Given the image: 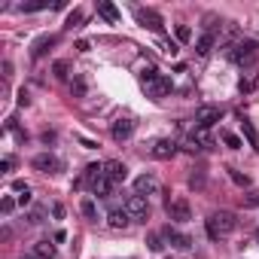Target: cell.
Returning a JSON list of instances; mask_svg holds the SVG:
<instances>
[{
	"label": "cell",
	"mask_w": 259,
	"mask_h": 259,
	"mask_svg": "<svg viewBox=\"0 0 259 259\" xmlns=\"http://www.w3.org/2000/svg\"><path fill=\"white\" fill-rule=\"evenodd\" d=\"M204 229H207V238H210V241L229 238V235L238 229V217H235L232 210H213V213L204 220Z\"/></svg>",
	"instance_id": "obj_1"
},
{
	"label": "cell",
	"mask_w": 259,
	"mask_h": 259,
	"mask_svg": "<svg viewBox=\"0 0 259 259\" xmlns=\"http://www.w3.org/2000/svg\"><path fill=\"white\" fill-rule=\"evenodd\" d=\"M223 55H226L229 61L241 64V67H250V64L259 58V43H256V40H235V43H229V46L223 49Z\"/></svg>",
	"instance_id": "obj_2"
},
{
	"label": "cell",
	"mask_w": 259,
	"mask_h": 259,
	"mask_svg": "<svg viewBox=\"0 0 259 259\" xmlns=\"http://www.w3.org/2000/svg\"><path fill=\"white\" fill-rule=\"evenodd\" d=\"M141 89L147 92V98L162 101V98H168V95L174 92V82H171V76L159 73V76H153V79H144V82H141Z\"/></svg>",
	"instance_id": "obj_3"
},
{
	"label": "cell",
	"mask_w": 259,
	"mask_h": 259,
	"mask_svg": "<svg viewBox=\"0 0 259 259\" xmlns=\"http://www.w3.org/2000/svg\"><path fill=\"white\" fill-rule=\"evenodd\" d=\"M122 207L128 210L132 223H147V220H150V204H147V198H144V195H128Z\"/></svg>",
	"instance_id": "obj_4"
},
{
	"label": "cell",
	"mask_w": 259,
	"mask_h": 259,
	"mask_svg": "<svg viewBox=\"0 0 259 259\" xmlns=\"http://www.w3.org/2000/svg\"><path fill=\"white\" fill-rule=\"evenodd\" d=\"M220 119H223V107L220 104H204V107L195 110V128H204V132L210 125H217Z\"/></svg>",
	"instance_id": "obj_5"
},
{
	"label": "cell",
	"mask_w": 259,
	"mask_h": 259,
	"mask_svg": "<svg viewBox=\"0 0 259 259\" xmlns=\"http://www.w3.org/2000/svg\"><path fill=\"white\" fill-rule=\"evenodd\" d=\"M165 210H168V217H171L174 223H189V220H192V207H189V198H183V195H177V198H168Z\"/></svg>",
	"instance_id": "obj_6"
},
{
	"label": "cell",
	"mask_w": 259,
	"mask_h": 259,
	"mask_svg": "<svg viewBox=\"0 0 259 259\" xmlns=\"http://www.w3.org/2000/svg\"><path fill=\"white\" fill-rule=\"evenodd\" d=\"M31 168L40 171V174H58V171L64 168V162H61L58 156H52V153H37V156L31 159Z\"/></svg>",
	"instance_id": "obj_7"
},
{
	"label": "cell",
	"mask_w": 259,
	"mask_h": 259,
	"mask_svg": "<svg viewBox=\"0 0 259 259\" xmlns=\"http://www.w3.org/2000/svg\"><path fill=\"white\" fill-rule=\"evenodd\" d=\"M159 192H162V183H159L156 174H141V177L135 180V195L150 198V195H159Z\"/></svg>",
	"instance_id": "obj_8"
},
{
	"label": "cell",
	"mask_w": 259,
	"mask_h": 259,
	"mask_svg": "<svg viewBox=\"0 0 259 259\" xmlns=\"http://www.w3.org/2000/svg\"><path fill=\"white\" fill-rule=\"evenodd\" d=\"M177 150H180V147H177V141H171V138H159V141L153 144V150H150V153H153V159L168 162V159H174V156H177Z\"/></svg>",
	"instance_id": "obj_9"
},
{
	"label": "cell",
	"mask_w": 259,
	"mask_h": 259,
	"mask_svg": "<svg viewBox=\"0 0 259 259\" xmlns=\"http://www.w3.org/2000/svg\"><path fill=\"white\" fill-rule=\"evenodd\" d=\"M135 135V119H128V116H122V119H116L113 122V128H110V138L116 141V144H122V141H128Z\"/></svg>",
	"instance_id": "obj_10"
},
{
	"label": "cell",
	"mask_w": 259,
	"mask_h": 259,
	"mask_svg": "<svg viewBox=\"0 0 259 259\" xmlns=\"http://www.w3.org/2000/svg\"><path fill=\"white\" fill-rule=\"evenodd\" d=\"M135 19H138V25L141 28H150V31H162V16L156 13V10H144V7H138L135 10Z\"/></svg>",
	"instance_id": "obj_11"
},
{
	"label": "cell",
	"mask_w": 259,
	"mask_h": 259,
	"mask_svg": "<svg viewBox=\"0 0 259 259\" xmlns=\"http://www.w3.org/2000/svg\"><path fill=\"white\" fill-rule=\"evenodd\" d=\"M104 177H107L110 183H125V177H128V168H125L122 162L110 159V162H104Z\"/></svg>",
	"instance_id": "obj_12"
},
{
	"label": "cell",
	"mask_w": 259,
	"mask_h": 259,
	"mask_svg": "<svg viewBox=\"0 0 259 259\" xmlns=\"http://www.w3.org/2000/svg\"><path fill=\"white\" fill-rule=\"evenodd\" d=\"M107 226L110 229H128V226H132V217H128L125 207H110L107 210Z\"/></svg>",
	"instance_id": "obj_13"
},
{
	"label": "cell",
	"mask_w": 259,
	"mask_h": 259,
	"mask_svg": "<svg viewBox=\"0 0 259 259\" xmlns=\"http://www.w3.org/2000/svg\"><path fill=\"white\" fill-rule=\"evenodd\" d=\"M162 235H165V241H168L171 247H177V250H189V247H192V238L183 235V232H177V229H171V226H168Z\"/></svg>",
	"instance_id": "obj_14"
},
{
	"label": "cell",
	"mask_w": 259,
	"mask_h": 259,
	"mask_svg": "<svg viewBox=\"0 0 259 259\" xmlns=\"http://www.w3.org/2000/svg\"><path fill=\"white\" fill-rule=\"evenodd\" d=\"M98 16L107 22V25H119L122 22V16H119V10L110 4V0H101V4H98Z\"/></svg>",
	"instance_id": "obj_15"
},
{
	"label": "cell",
	"mask_w": 259,
	"mask_h": 259,
	"mask_svg": "<svg viewBox=\"0 0 259 259\" xmlns=\"http://www.w3.org/2000/svg\"><path fill=\"white\" fill-rule=\"evenodd\" d=\"M213 43H217L213 31H204V34L195 40V52H198V58H207V55H210V49H213Z\"/></svg>",
	"instance_id": "obj_16"
},
{
	"label": "cell",
	"mask_w": 259,
	"mask_h": 259,
	"mask_svg": "<svg viewBox=\"0 0 259 259\" xmlns=\"http://www.w3.org/2000/svg\"><path fill=\"white\" fill-rule=\"evenodd\" d=\"M101 177H104V162H95V165H89V168H85V174H82V183L92 189V186H95Z\"/></svg>",
	"instance_id": "obj_17"
},
{
	"label": "cell",
	"mask_w": 259,
	"mask_h": 259,
	"mask_svg": "<svg viewBox=\"0 0 259 259\" xmlns=\"http://www.w3.org/2000/svg\"><path fill=\"white\" fill-rule=\"evenodd\" d=\"M34 256L37 259H55V241H46V238L37 241L34 244Z\"/></svg>",
	"instance_id": "obj_18"
},
{
	"label": "cell",
	"mask_w": 259,
	"mask_h": 259,
	"mask_svg": "<svg viewBox=\"0 0 259 259\" xmlns=\"http://www.w3.org/2000/svg\"><path fill=\"white\" fill-rule=\"evenodd\" d=\"M241 132H244V138H247V144H250L253 150H259V135H256V128H253V122H247V119H241Z\"/></svg>",
	"instance_id": "obj_19"
},
{
	"label": "cell",
	"mask_w": 259,
	"mask_h": 259,
	"mask_svg": "<svg viewBox=\"0 0 259 259\" xmlns=\"http://www.w3.org/2000/svg\"><path fill=\"white\" fill-rule=\"evenodd\" d=\"M79 210H82V217H85V220H98V204H95V198H92V195H85V198L79 201Z\"/></svg>",
	"instance_id": "obj_20"
},
{
	"label": "cell",
	"mask_w": 259,
	"mask_h": 259,
	"mask_svg": "<svg viewBox=\"0 0 259 259\" xmlns=\"http://www.w3.org/2000/svg\"><path fill=\"white\" fill-rule=\"evenodd\" d=\"M113 186H116V183H110L107 177H101V180L92 186V195H98V198H107V195L113 192Z\"/></svg>",
	"instance_id": "obj_21"
},
{
	"label": "cell",
	"mask_w": 259,
	"mask_h": 259,
	"mask_svg": "<svg viewBox=\"0 0 259 259\" xmlns=\"http://www.w3.org/2000/svg\"><path fill=\"white\" fill-rule=\"evenodd\" d=\"M52 43H55V37H40V40L34 43V49H31V58H43V52H46Z\"/></svg>",
	"instance_id": "obj_22"
},
{
	"label": "cell",
	"mask_w": 259,
	"mask_h": 259,
	"mask_svg": "<svg viewBox=\"0 0 259 259\" xmlns=\"http://www.w3.org/2000/svg\"><path fill=\"white\" fill-rule=\"evenodd\" d=\"M28 223H31V226H40V223H46V207H43V204H34V207L28 210Z\"/></svg>",
	"instance_id": "obj_23"
},
{
	"label": "cell",
	"mask_w": 259,
	"mask_h": 259,
	"mask_svg": "<svg viewBox=\"0 0 259 259\" xmlns=\"http://www.w3.org/2000/svg\"><path fill=\"white\" fill-rule=\"evenodd\" d=\"M256 89H259V70H256V76L238 82V92H241V95H250V92H256Z\"/></svg>",
	"instance_id": "obj_24"
},
{
	"label": "cell",
	"mask_w": 259,
	"mask_h": 259,
	"mask_svg": "<svg viewBox=\"0 0 259 259\" xmlns=\"http://www.w3.org/2000/svg\"><path fill=\"white\" fill-rule=\"evenodd\" d=\"M174 37H177V43H192V28L189 25H174Z\"/></svg>",
	"instance_id": "obj_25"
},
{
	"label": "cell",
	"mask_w": 259,
	"mask_h": 259,
	"mask_svg": "<svg viewBox=\"0 0 259 259\" xmlns=\"http://www.w3.org/2000/svg\"><path fill=\"white\" fill-rule=\"evenodd\" d=\"M52 73H55V79H67V76H70V64H67L64 58H58V61L52 64Z\"/></svg>",
	"instance_id": "obj_26"
},
{
	"label": "cell",
	"mask_w": 259,
	"mask_h": 259,
	"mask_svg": "<svg viewBox=\"0 0 259 259\" xmlns=\"http://www.w3.org/2000/svg\"><path fill=\"white\" fill-rule=\"evenodd\" d=\"M229 177H232V183H235V186H241V189H250V177H247V174H241L238 168H229Z\"/></svg>",
	"instance_id": "obj_27"
},
{
	"label": "cell",
	"mask_w": 259,
	"mask_h": 259,
	"mask_svg": "<svg viewBox=\"0 0 259 259\" xmlns=\"http://www.w3.org/2000/svg\"><path fill=\"white\" fill-rule=\"evenodd\" d=\"M162 241H165V235H162V232H153V235L147 238V247H150L153 253H162V250H165V244H162Z\"/></svg>",
	"instance_id": "obj_28"
},
{
	"label": "cell",
	"mask_w": 259,
	"mask_h": 259,
	"mask_svg": "<svg viewBox=\"0 0 259 259\" xmlns=\"http://www.w3.org/2000/svg\"><path fill=\"white\" fill-rule=\"evenodd\" d=\"M70 92H73L76 98H82V95L89 92V85H85V79H82V76H73V79H70Z\"/></svg>",
	"instance_id": "obj_29"
},
{
	"label": "cell",
	"mask_w": 259,
	"mask_h": 259,
	"mask_svg": "<svg viewBox=\"0 0 259 259\" xmlns=\"http://www.w3.org/2000/svg\"><path fill=\"white\" fill-rule=\"evenodd\" d=\"M79 25H82V10H73V13L67 16L64 28H67V31H73V28H79Z\"/></svg>",
	"instance_id": "obj_30"
},
{
	"label": "cell",
	"mask_w": 259,
	"mask_h": 259,
	"mask_svg": "<svg viewBox=\"0 0 259 259\" xmlns=\"http://www.w3.org/2000/svg\"><path fill=\"white\" fill-rule=\"evenodd\" d=\"M223 144L229 147V150H241L244 144H241V138L238 135H232V132H223Z\"/></svg>",
	"instance_id": "obj_31"
},
{
	"label": "cell",
	"mask_w": 259,
	"mask_h": 259,
	"mask_svg": "<svg viewBox=\"0 0 259 259\" xmlns=\"http://www.w3.org/2000/svg\"><path fill=\"white\" fill-rule=\"evenodd\" d=\"M244 207H250V210L259 207V189H250V192L244 195Z\"/></svg>",
	"instance_id": "obj_32"
},
{
	"label": "cell",
	"mask_w": 259,
	"mask_h": 259,
	"mask_svg": "<svg viewBox=\"0 0 259 259\" xmlns=\"http://www.w3.org/2000/svg\"><path fill=\"white\" fill-rule=\"evenodd\" d=\"M159 49H162L165 55H171V58L177 55V43H174V40H159Z\"/></svg>",
	"instance_id": "obj_33"
},
{
	"label": "cell",
	"mask_w": 259,
	"mask_h": 259,
	"mask_svg": "<svg viewBox=\"0 0 259 259\" xmlns=\"http://www.w3.org/2000/svg\"><path fill=\"white\" fill-rule=\"evenodd\" d=\"M16 204H19V201H13V198H10V195H7V198H4V201H0V210H4V213H7V217H10V213H13V210H16Z\"/></svg>",
	"instance_id": "obj_34"
},
{
	"label": "cell",
	"mask_w": 259,
	"mask_h": 259,
	"mask_svg": "<svg viewBox=\"0 0 259 259\" xmlns=\"http://www.w3.org/2000/svg\"><path fill=\"white\" fill-rule=\"evenodd\" d=\"M46 7H49V4H22L19 10H22V13H40V10H46Z\"/></svg>",
	"instance_id": "obj_35"
},
{
	"label": "cell",
	"mask_w": 259,
	"mask_h": 259,
	"mask_svg": "<svg viewBox=\"0 0 259 259\" xmlns=\"http://www.w3.org/2000/svg\"><path fill=\"white\" fill-rule=\"evenodd\" d=\"M52 217H55V220H64V204L55 201V204H52Z\"/></svg>",
	"instance_id": "obj_36"
},
{
	"label": "cell",
	"mask_w": 259,
	"mask_h": 259,
	"mask_svg": "<svg viewBox=\"0 0 259 259\" xmlns=\"http://www.w3.org/2000/svg\"><path fill=\"white\" fill-rule=\"evenodd\" d=\"M10 171H13V159L7 156L4 162H0V174H10Z\"/></svg>",
	"instance_id": "obj_37"
},
{
	"label": "cell",
	"mask_w": 259,
	"mask_h": 259,
	"mask_svg": "<svg viewBox=\"0 0 259 259\" xmlns=\"http://www.w3.org/2000/svg\"><path fill=\"white\" fill-rule=\"evenodd\" d=\"M13 189H16V192H19V195H22V192H28V189H31V186H28V183H25V180H16V183H13Z\"/></svg>",
	"instance_id": "obj_38"
},
{
	"label": "cell",
	"mask_w": 259,
	"mask_h": 259,
	"mask_svg": "<svg viewBox=\"0 0 259 259\" xmlns=\"http://www.w3.org/2000/svg\"><path fill=\"white\" fill-rule=\"evenodd\" d=\"M16 201H19V204H22V207H28V204H31V189H28V192H22V195H19V198H16Z\"/></svg>",
	"instance_id": "obj_39"
},
{
	"label": "cell",
	"mask_w": 259,
	"mask_h": 259,
	"mask_svg": "<svg viewBox=\"0 0 259 259\" xmlns=\"http://www.w3.org/2000/svg\"><path fill=\"white\" fill-rule=\"evenodd\" d=\"M76 49H79V52H89V49H92V43H89V40H76Z\"/></svg>",
	"instance_id": "obj_40"
},
{
	"label": "cell",
	"mask_w": 259,
	"mask_h": 259,
	"mask_svg": "<svg viewBox=\"0 0 259 259\" xmlns=\"http://www.w3.org/2000/svg\"><path fill=\"white\" fill-rule=\"evenodd\" d=\"M10 73H13V64H10V61H4V79H10Z\"/></svg>",
	"instance_id": "obj_41"
},
{
	"label": "cell",
	"mask_w": 259,
	"mask_h": 259,
	"mask_svg": "<svg viewBox=\"0 0 259 259\" xmlns=\"http://www.w3.org/2000/svg\"><path fill=\"white\" fill-rule=\"evenodd\" d=\"M52 241H55V244H64V241H67V235H64V232H55V238H52Z\"/></svg>",
	"instance_id": "obj_42"
},
{
	"label": "cell",
	"mask_w": 259,
	"mask_h": 259,
	"mask_svg": "<svg viewBox=\"0 0 259 259\" xmlns=\"http://www.w3.org/2000/svg\"><path fill=\"white\" fill-rule=\"evenodd\" d=\"M22 259H37V256H34V253H25V256H22Z\"/></svg>",
	"instance_id": "obj_43"
},
{
	"label": "cell",
	"mask_w": 259,
	"mask_h": 259,
	"mask_svg": "<svg viewBox=\"0 0 259 259\" xmlns=\"http://www.w3.org/2000/svg\"><path fill=\"white\" fill-rule=\"evenodd\" d=\"M256 244H259V229H256Z\"/></svg>",
	"instance_id": "obj_44"
}]
</instances>
